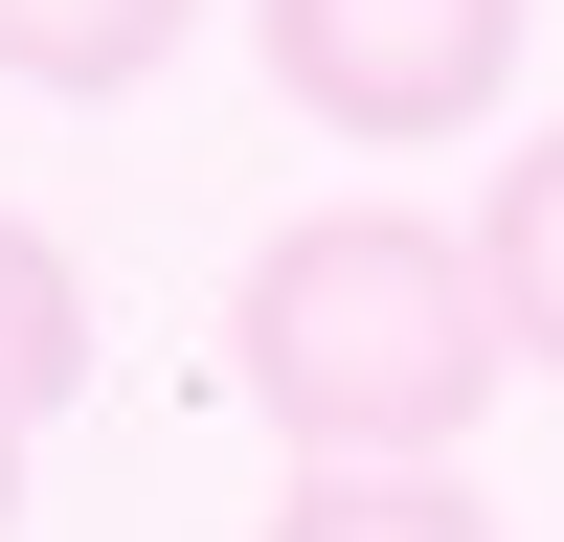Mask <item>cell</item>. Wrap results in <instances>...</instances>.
Segmentation results:
<instances>
[{
  "label": "cell",
  "instance_id": "cell-1",
  "mask_svg": "<svg viewBox=\"0 0 564 542\" xmlns=\"http://www.w3.org/2000/svg\"><path fill=\"white\" fill-rule=\"evenodd\" d=\"M226 361H249V406H271L294 452H452L497 384H520L475 226H430V204H316V226H271L249 294H226Z\"/></svg>",
  "mask_w": 564,
  "mask_h": 542
},
{
  "label": "cell",
  "instance_id": "cell-2",
  "mask_svg": "<svg viewBox=\"0 0 564 542\" xmlns=\"http://www.w3.org/2000/svg\"><path fill=\"white\" fill-rule=\"evenodd\" d=\"M271 90H294L316 136H361V159H430V136H475L497 90H520V0H249Z\"/></svg>",
  "mask_w": 564,
  "mask_h": 542
},
{
  "label": "cell",
  "instance_id": "cell-3",
  "mask_svg": "<svg viewBox=\"0 0 564 542\" xmlns=\"http://www.w3.org/2000/svg\"><path fill=\"white\" fill-rule=\"evenodd\" d=\"M249 542H497V497L452 475V452H294V497H271Z\"/></svg>",
  "mask_w": 564,
  "mask_h": 542
},
{
  "label": "cell",
  "instance_id": "cell-4",
  "mask_svg": "<svg viewBox=\"0 0 564 542\" xmlns=\"http://www.w3.org/2000/svg\"><path fill=\"white\" fill-rule=\"evenodd\" d=\"M181 23H204V0H0V68L90 113V90H159V68H181Z\"/></svg>",
  "mask_w": 564,
  "mask_h": 542
},
{
  "label": "cell",
  "instance_id": "cell-5",
  "mask_svg": "<svg viewBox=\"0 0 564 542\" xmlns=\"http://www.w3.org/2000/svg\"><path fill=\"white\" fill-rule=\"evenodd\" d=\"M475 271H497V339L564 384V136H520L497 159V204H475Z\"/></svg>",
  "mask_w": 564,
  "mask_h": 542
},
{
  "label": "cell",
  "instance_id": "cell-6",
  "mask_svg": "<svg viewBox=\"0 0 564 542\" xmlns=\"http://www.w3.org/2000/svg\"><path fill=\"white\" fill-rule=\"evenodd\" d=\"M68 384H90V271L45 249L23 204H0V430H45Z\"/></svg>",
  "mask_w": 564,
  "mask_h": 542
},
{
  "label": "cell",
  "instance_id": "cell-7",
  "mask_svg": "<svg viewBox=\"0 0 564 542\" xmlns=\"http://www.w3.org/2000/svg\"><path fill=\"white\" fill-rule=\"evenodd\" d=\"M0 542H23V430H0Z\"/></svg>",
  "mask_w": 564,
  "mask_h": 542
}]
</instances>
